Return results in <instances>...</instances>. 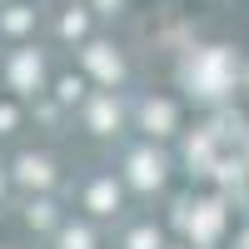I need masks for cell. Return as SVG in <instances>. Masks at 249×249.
Listing matches in <instances>:
<instances>
[{
    "label": "cell",
    "mask_w": 249,
    "mask_h": 249,
    "mask_svg": "<svg viewBox=\"0 0 249 249\" xmlns=\"http://www.w3.org/2000/svg\"><path fill=\"white\" fill-rule=\"evenodd\" d=\"M135 249H155V234H135Z\"/></svg>",
    "instance_id": "5b68a950"
},
{
    "label": "cell",
    "mask_w": 249,
    "mask_h": 249,
    "mask_svg": "<svg viewBox=\"0 0 249 249\" xmlns=\"http://www.w3.org/2000/svg\"><path fill=\"white\" fill-rule=\"evenodd\" d=\"M110 199H115V190H110V184H100V190H95V210H105Z\"/></svg>",
    "instance_id": "3957f363"
},
{
    "label": "cell",
    "mask_w": 249,
    "mask_h": 249,
    "mask_svg": "<svg viewBox=\"0 0 249 249\" xmlns=\"http://www.w3.org/2000/svg\"><path fill=\"white\" fill-rule=\"evenodd\" d=\"M20 175H25V179H40V184L50 179V170H45V160H25V164H20Z\"/></svg>",
    "instance_id": "6da1fadb"
},
{
    "label": "cell",
    "mask_w": 249,
    "mask_h": 249,
    "mask_svg": "<svg viewBox=\"0 0 249 249\" xmlns=\"http://www.w3.org/2000/svg\"><path fill=\"white\" fill-rule=\"evenodd\" d=\"M85 244H90L85 234H65V249H85Z\"/></svg>",
    "instance_id": "277c9868"
},
{
    "label": "cell",
    "mask_w": 249,
    "mask_h": 249,
    "mask_svg": "<svg viewBox=\"0 0 249 249\" xmlns=\"http://www.w3.org/2000/svg\"><path fill=\"white\" fill-rule=\"evenodd\" d=\"M135 179H140V184L160 179V164H150V160H135Z\"/></svg>",
    "instance_id": "7a4b0ae2"
}]
</instances>
